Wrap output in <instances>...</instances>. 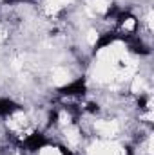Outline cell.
Instances as JSON below:
<instances>
[{
  "instance_id": "obj_11",
  "label": "cell",
  "mask_w": 154,
  "mask_h": 155,
  "mask_svg": "<svg viewBox=\"0 0 154 155\" xmlns=\"http://www.w3.org/2000/svg\"><path fill=\"white\" fill-rule=\"evenodd\" d=\"M5 4H16V2H26V0H4Z\"/></svg>"
},
{
  "instance_id": "obj_2",
  "label": "cell",
  "mask_w": 154,
  "mask_h": 155,
  "mask_svg": "<svg viewBox=\"0 0 154 155\" xmlns=\"http://www.w3.org/2000/svg\"><path fill=\"white\" fill-rule=\"evenodd\" d=\"M58 92H60L62 96H83V94H85V81H83V78H80L76 81H73V83L62 87Z\"/></svg>"
},
{
  "instance_id": "obj_9",
  "label": "cell",
  "mask_w": 154,
  "mask_h": 155,
  "mask_svg": "<svg viewBox=\"0 0 154 155\" xmlns=\"http://www.w3.org/2000/svg\"><path fill=\"white\" fill-rule=\"evenodd\" d=\"M87 112L96 114V112H98V105H96V103H89V105H87Z\"/></svg>"
},
{
  "instance_id": "obj_3",
  "label": "cell",
  "mask_w": 154,
  "mask_h": 155,
  "mask_svg": "<svg viewBox=\"0 0 154 155\" xmlns=\"http://www.w3.org/2000/svg\"><path fill=\"white\" fill-rule=\"evenodd\" d=\"M125 41L129 43V49H131L134 54H143V56H145V54H151L149 45H145L143 40H140L138 36H132V35H131V36L125 38Z\"/></svg>"
},
{
  "instance_id": "obj_6",
  "label": "cell",
  "mask_w": 154,
  "mask_h": 155,
  "mask_svg": "<svg viewBox=\"0 0 154 155\" xmlns=\"http://www.w3.org/2000/svg\"><path fill=\"white\" fill-rule=\"evenodd\" d=\"M120 15V9H118V5H111L109 9H107V13H105V18H111V20H116V16Z\"/></svg>"
},
{
  "instance_id": "obj_4",
  "label": "cell",
  "mask_w": 154,
  "mask_h": 155,
  "mask_svg": "<svg viewBox=\"0 0 154 155\" xmlns=\"http://www.w3.org/2000/svg\"><path fill=\"white\" fill-rule=\"evenodd\" d=\"M118 38H121V33H118V31H109V33L102 35L98 38V41L94 43V52L100 51V49H103V47H107V45H111V43H114Z\"/></svg>"
},
{
  "instance_id": "obj_1",
  "label": "cell",
  "mask_w": 154,
  "mask_h": 155,
  "mask_svg": "<svg viewBox=\"0 0 154 155\" xmlns=\"http://www.w3.org/2000/svg\"><path fill=\"white\" fill-rule=\"evenodd\" d=\"M45 144H47L45 135H44L42 132H35V134H31V135H29V137L22 143V150H26V152L33 153V152H38V150H42Z\"/></svg>"
},
{
  "instance_id": "obj_10",
  "label": "cell",
  "mask_w": 154,
  "mask_h": 155,
  "mask_svg": "<svg viewBox=\"0 0 154 155\" xmlns=\"http://www.w3.org/2000/svg\"><path fill=\"white\" fill-rule=\"evenodd\" d=\"M60 153H62V155H75L69 148H65V146H60Z\"/></svg>"
},
{
  "instance_id": "obj_8",
  "label": "cell",
  "mask_w": 154,
  "mask_h": 155,
  "mask_svg": "<svg viewBox=\"0 0 154 155\" xmlns=\"http://www.w3.org/2000/svg\"><path fill=\"white\" fill-rule=\"evenodd\" d=\"M138 107H140L142 110H143V108H147V97H145V96H142V97L138 99Z\"/></svg>"
},
{
  "instance_id": "obj_7",
  "label": "cell",
  "mask_w": 154,
  "mask_h": 155,
  "mask_svg": "<svg viewBox=\"0 0 154 155\" xmlns=\"http://www.w3.org/2000/svg\"><path fill=\"white\" fill-rule=\"evenodd\" d=\"M56 121H58V112H56V110H53V112L49 114V126L56 124Z\"/></svg>"
},
{
  "instance_id": "obj_5",
  "label": "cell",
  "mask_w": 154,
  "mask_h": 155,
  "mask_svg": "<svg viewBox=\"0 0 154 155\" xmlns=\"http://www.w3.org/2000/svg\"><path fill=\"white\" fill-rule=\"evenodd\" d=\"M18 108L20 107L15 101H11V99H0V116H11Z\"/></svg>"
}]
</instances>
